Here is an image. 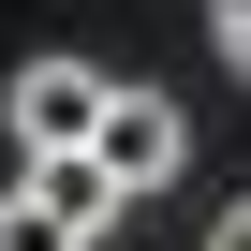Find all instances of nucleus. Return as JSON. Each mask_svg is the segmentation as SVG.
<instances>
[{"instance_id":"obj_1","label":"nucleus","mask_w":251,"mask_h":251,"mask_svg":"<svg viewBox=\"0 0 251 251\" xmlns=\"http://www.w3.org/2000/svg\"><path fill=\"white\" fill-rule=\"evenodd\" d=\"M103 103H118V89H103L89 59H59V45H45V59H15V89H0V133H15L30 163H59V148H89V133H103Z\"/></svg>"},{"instance_id":"obj_2","label":"nucleus","mask_w":251,"mask_h":251,"mask_svg":"<svg viewBox=\"0 0 251 251\" xmlns=\"http://www.w3.org/2000/svg\"><path fill=\"white\" fill-rule=\"evenodd\" d=\"M89 163H103L118 192H163V177L192 163V118H177L163 89H118V103H103V133H89Z\"/></svg>"},{"instance_id":"obj_3","label":"nucleus","mask_w":251,"mask_h":251,"mask_svg":"<svg viewBox=\"0 0 251 251\" xmlns=\"http://www.w3.org/2000/svg\"><path fill=\"white\" fill-rule=\"evenodd\" d=\"M30 192H45V222H74L89 251H103V222H118V207H133V192H118V177H103L89 148H59V163H30Z\"/></svg>"},{"instance_id":"obj_4","label":"nucleus","mask_w":251,"mask_h":251,"mask_svg":"<svg viewBox=\"0 0 251 251\" xmlns=\"http://www.w3.org/2000/svg\"><path fill=\"white\" fill-rule=\"evenodd\" d=\"M0 251H89V236L45 222V192H0Z\"/></svg>"},{"instance_id":"obj_5","label":"nucleus","mask_w":251,"mask_h":251,"mask_svg":"<svg viewBox=\"0 0 251 251\" xmlns=\"http://www.w3.org/2000/svg\"><path fill=\"white\" fill-rule=\"evenodd\" d=\"M222 74L251 89V0H236V15H222Z\"/></svg>"},{"instance_id":"obj_6","label":"nucleus","mask_w":251,"mask_h":251,"mask_svg":"<svg viewBox=\"0 0 251 251\" xmlns=\"http://www.w3.org/2000/svg\"><path fill=\"white\" fill-rule=\"evenodd\" d=\"M207 251H251V192H236V207H222V222H207Z\"/></svg>"},{"instance_id":"obj_7","label":"nucleus","mask_w":251,"mask_h":251,"mask_svg":"<svg viewBox=\"0 0 251 251\" xmlns=\"http://www.w3.org/2000/svg\"><path fill=\"white\" fill-rule=\"evenodd\" d=\"M207 15H236V0H207Z\"/></svg>"}]
</instances>
